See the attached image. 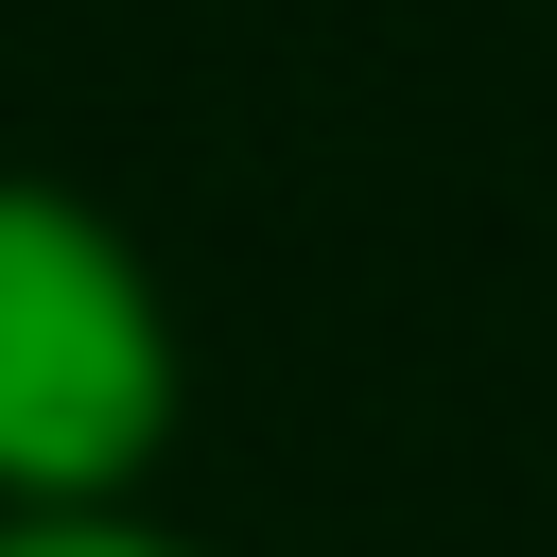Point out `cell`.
<instances>
[{"label": "cell", "instance_id": "6da1fadb", "mask_svg": "<svg viewBox=\"0 0 557 557\" xmlns=\"http://www.w3.org/2000/svg\"><path fill=\"white\" fill-rule=\"evenodd\" d=\"M157 418V296L104 209L0 174V470H104Z\"/></svg>", "mask_w": 557, "mask_h": 557}, {"label": "cell", "instance_id": "7a4b0ae2", "mask_svg": "<svg viewBox=\"0 0 557 557\" xmlns=\"http://www.w3.org/2000/svg\"><path fill=\"white\" fill-rule=\"evenodd\" d=\"M0 557H174V540H139V522H87V505H70V522H17Z\"/></svg>", "mask_w": 557, "mask_h": 557}]
</instances>
